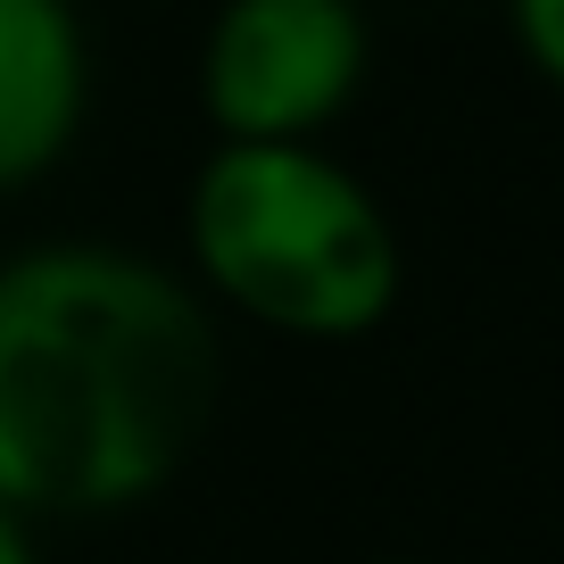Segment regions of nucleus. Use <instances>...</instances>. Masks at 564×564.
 Wrapping results in <instances>:
<instances>
[{
    "mask_svg": "<svg viewBox=\"0 0 564 564\" xmlns=\"http://www.w3.org/2000/svg\"><path fill=\"white\" fill-rule=\"evenodd\" d=\"M216 415L208 307L133 249L0 265V507L108 514L166 490Z\"/></svg>",
    "mask_w": 564,
    "mask_h": 564,
    "instance_id": "1",
    "label": "nucleus"
},
{
    "mask_svg": "<svg viewBox=\"0 0 564 564\" xmlns=\"http://www.w3.org/2000/svg\"><path fill=\"white\" fill-rule=\"evenodd\" d=\"M192 258L216 300L291 340H357L399 300L382 199L316 141H216L192 183Z\"/></svg>",
    "mask_w": 564,
    "mask_h": 564,
    "instance_id": "2",
    "label": "nucleus"
},
{
    "mask_svg": "<svg viewBox=\"0 0 564 564\" xmlns=\"http://www.w3.org/2000/svg\"><path fill=\"white\" fill-rule=\"evenodd\" d=\"M366 84L357 0H225L199 51V100L225 141H316Z\"/></svg>",
    "mask_w": 564,
    "mask_h": 564,
    "instance_id": "3",
    "label": "nucleus"
},
{
    "mask_svg": "<svg viewBox=\"0 0 564 564\" xmlns=\"http://www.w3.org/2000/svg\"><path fill=\"white\" fill-rule=\"evenodd\" d=\"M84 124V25L67 0H0V192L34 183Z\"/></svg>",
    "mask_w": 564,
    "mask_h": 564,
    "instance_id": "4",
    "label": "nucleus"
},
{
    "mask_svg": "<svg viewBox=\"0 0 564 564\" xmlns=\"http://www.w3.org/2000/svg\"><path fill=\"white\" fill-rule=\"evenodd\" d=\"M514 34H523L531 67L564 91V0H514Z\"/></svg>",
    "mask_w": 564,
    "mask_h": 564,
    "instance_id": "5",
    "label": "nucleus"
},
{
    "mask_svg": "<svg viewBox=\"0 0 564 564\" xmlns=\"http://www.w3.org/2000/svg\"><path fill=\"white\" fill-rule=\"evenodd\" d=\"M0 564H34V540H25V514L0 507Z\"/></svg>",
    "mask_w": 564,
    "mask_h": 564,
    "instance_id": "6",
    "label": "nucleus"
}]
</instances>
